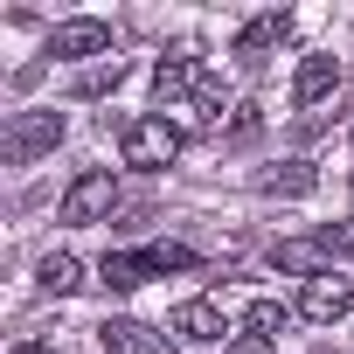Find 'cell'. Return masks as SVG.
I'll return each mask as SVG.
<instances>
[{"instance_id": "16", "label": "cell", "mask_w": 354, "mask_h": 354, "mask_svg": "<svg viewBox=\"0 0 354 354\" xmlns=\"http://www.w3.org/2000/svg\"><path fill=\"white\" fill-rule=\"evenodd\" d=\"M139 257H146V271H153V278H160V271H195V264H202L188 243H146Z\"/></svg>"}, {"instance_id": "5", "label": "cell", "mask_w": 354, "mask_h": 354, "mask_svg": "<svg viewBox=\"0 0 354 354\" xmlns=\"http://www.w3.org/2000/svg\"><path fill=\"white\" fill-rule=\"evenodd\" d=\"M104 49H111V28H104V21H91V15H84V21H63V28L49 35V56H56V63L104 56ZM104 63H111V56H104Z\"/></svg>"}, {"instance_id": "4", "label": "cell", "mask_w": 354, "mask_h": 354, "mask_svg": "<svg viewBox=\"0 0 354 354\" xmlns=\"http://www.w3.org/2000/svg\"><path fill=\"white\" fill-rule=\"evenodd\" d=\"M299 313H306L313 326H333V319H347V313H354V285L326 271V278H313V285L299 292Z\"/></svg>"}, {"instance_id": "13", "label": "cell", "mask_w": 354, "mask_h": 354, "mask_svg": "<svg viewBox=\"0 0 354 354\" xmlns=\"http://www.w3.org/2000/svg\"><path fill=\"white\" fill-rule=\"evenodd\" d=\"M97 278H104L111 292H132V285H146L153 271H146V257H125V250H111V257L97 264Z\"/></svg>"}, {"instance_id": "15", "label": "cell", "mask_w": 354, "mask_h": 354, "mask_svg": "<svg viewBox=\"0 0 354 354\" xmlns=\"http://www.w3.org/2000/svg\"><path fill=\"white\" fill-rule=\"evenodd\" d=\"M77 285H84V264H77L70 250L42 257V292H56V299H63V292H77Z\"/></svg>"}, {"instance_id": "2", "label": "cell", "mask_w": 354, "mask_h": 354, "mask_svg": "<svg viewBox=\"0 0 354 354\" xmlns=\"http://www.w3.org/2000/svg\"><path fill=\"white\" fill-rule=\"evenodd\" d=\"M118 146H125V167H174L181 160V132H174L167 118H125Z\"/></svg>"}, {"instance_id": "9", "label": "cell", "mask_w": 354, "mask_h": 354, "mask_svg": "<svg viewBox=\"0 0 354 354\" xmlns=\"http://www.w3.org/2000/svg\"><path fill=\"white\" fill-rule=\"evenodd\" d=\"M174 333L195 340V347H216V340L230 333V319H223L216 299H188V306H174Z\"/></svg>"}, {"instance_id": "8", "label": "cell", "mask_w": 354, "mask_h": 354, "mask_svg": "<svg viewBox=\"0 0 354 354\" xmlns=\"http://www.w3.org/2000/svg\"><path fill=\"white\" fill-rule=\"evenodd\" d=\"M202 84H209V77L195 70V56H160V63H153V91H160V104H181V97L195 104Z\"/></svg>"}, {"instance_id": "12", "label": "cell", "mask_w": 354, "mask_h": 354, "mask_svg": "<svg viewBox=\"0 0 354 354\" xmlns=\"http://www.w3.org/2000/svg\"><path fill=\"white\" fill-rule=\"evenodd\" d=\"M257 188H264V195H313L319 174H313L306 160H285V167H264V174H257Z\"/></svg>"}, {"instance_id": "6", "label": "cell", "mask_w": 354, "mask_h": 354, "mask_svg": "<svg viewBox=\"0 0 354 354\" xmlns=\"http://www.w3.org/2000/svg\"><path fill=\"white\" fill-rule=\"evenodd\" d=\"M285 35H292V15H285V8H271V15L243 21V35H236V63H243V70H257V63H264Z\"/></svg>"}, {"instance_id": "18", "label": "cell", "mask_w": 354, "mask_h": 354, "mask_svg": "<svg viewBox=\"0 0 354 354\" xmlns=\"http://www.w3.org/2000/svg\"><path fill=\"white\" fill-rule=\"evenodd\" d=\"M313 243L326 250V264H333V257H347V264H354V223H326Z\"/></svg>"}, {"instance_id": "3", "label": "cell", "mask_w": 354, "mask_h": 354, "mask_svg": "<svg viewBox=\"0 0 354 354\" xmlns=\"http://www.w3.org/2000/svg\"><path fill=\"white\" fill-rule=\"evenodd\" d=\"M118 209V181L104 167H91V174H77V181L63 188V223H104Z\"/></svg>"}, {"instance_id": "11", "label": "cell", "mask_w": 354, "mask_h": 354, "mask_svg": "<svg viewBox=\"0 0 354 354\" xmlns=\"http://www.w3.org/2000/svg\"><path fill=\"white\" fill-rule=\"evenodd\" d=\"M333 84H340V63L333 56H306L299 77H292V97L299 104H319V97H333Z\"/></svg>"}, {"instance_id": "1", "label": "cell", "mask_w": 354, "mask_h": 354, "mask_svg": "<svg viewBox=\"0 0 354 354\" xmlns=\"http://www.w3.org/2000/svg\"><path fill=\"white\" fill-rule=\"evenodd\" d=\"M56 139H63V111H15L8 132H0V160H8V167H28V160L56 153Z\"/></svg>"}, {"instance_id": "10", "label": "cell", "mask_w": 354, "mask_h": 354, "mask_svg": "<svg viewBox=\"0 0 354 354\" xmlns=\"http://www.w3.org/2000/svg\"><path fill=\"white\" fill-rule=\"evenodd\" d=\"M271 264H278V271H299L306 285L333 271V264H326V250H319L313 236H285V243H271Z\"/></svg>"}, {"instance_id": "14", "label": "cell", "mask_w": 354, "mask_h": 354, "mask_svg": "<svg viewBox=\"0 0 354 354\" xmlns=\"http://www.w3.org/2000/svg\"><path fill=\"white\" fill-rule=\"evenodd\" d=\"M285 326H292V306H278V299H257L243 313V333H257V340H278Z\"/></svg>"}, {"instance_id": "7", "label": "cell", "mask_w": 354, "mask_h": 354, "mask_svg": "<svg viewBox=\"0 0 354 354\" xmlns=\"http://www.w3.org/2000/svg\"><path fill=\"white\" fill-rule=\"evenodd\" d=\"M97 340H104V354H174V340L146 319H104Z\"/></svg>"}, {"instance_id": "17", "label": "cell", "mask_w": 354, "mask_h": 354, "mask_svg": "<svg viewBox=\"0 0 354 354\" xmlns=\"http://www.w3.org/2000/svg\"><path fill=\"white\" fill-rule=\"evenodd\" d=\"M118 84H125V63L111 56V63H97V70H84V77H77L70 91H77V97H104V91H118Z\"/></svg>"}]
</instances>
